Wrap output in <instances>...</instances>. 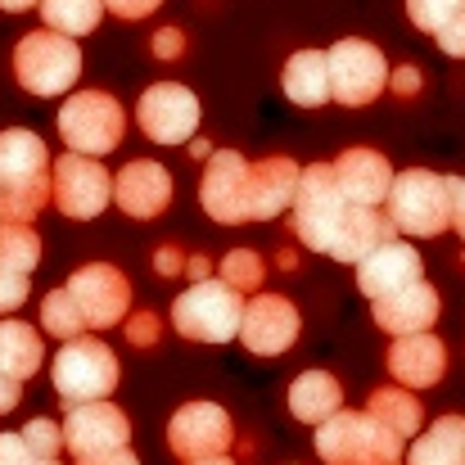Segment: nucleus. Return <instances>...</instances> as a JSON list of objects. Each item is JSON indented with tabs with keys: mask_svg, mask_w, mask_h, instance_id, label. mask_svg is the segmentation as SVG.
I'll return each instance as SVG.
<instances>
[{
	"mask_svg": "<svg viewBox=\"0 0 465 465\" xmlns=\"http://www.w3.org/2000/svg\"><path fill=\"white\" fill-rule=\"evenodd\" d=\"M50 203V154L36 132H0V222L32 226Z\"/></svg>",
	"mask_w": 465,
	"mask_h": 465,
	"instance_id": "1",
	"label": "nucleus"
},
{
	"mask_svg": "<svg viewBox=\"0 0 465 465\" xmlns=\"http://www.w3.org/2000/svg\"><path fill=\"white\" fill-rule=\"evenodd\" d=\"M452 190L457 176H439L430 167H407L389 185V226L416 240H434L452 226Z\"/></svg>",
	"mask_w": 465,
	"mask_h": 465,
	"instance_id": "2",
	"label": "nucleus"
},
{
	"mask_svg": "<svg viewBox=\"0 0 465 465\" xmlns=\"http://www.w3.org/2000/svg\"><path fill=\"white\" fill-rule=\"evenodd\" d=\"M316 457L325 465H402V439L366 411H339L316 425Z\"/></svg>",
	"mask_w": 465,
	"mask_h": 465,
	"instance_id": "3",
	"label": "nucleus"
},
{
	"mask_svg": "<svg viewBox=\"0 0 465 465\" xmlns=\"http://www.w3.org/2000/svg\"><path fill=\"white\" fill-rule=\"evenodd\" d=\"M50 380H54V393L77 407V402H104L114 389H118V357L104 339H68L59 343L54 352V366H50Z\"/></svg>",
	"mask_w": 465,
	"mask_h": 465,
	"instance_id": "4",
	"label": "nucleus"
},
{
	"mask_svg": "<svg viewBox=\"0 0 465 465\" xmlns=\"http://www.w3.org/2000/svg\"><path fill=\"white\" fill-rule=\"evenodd\" d=\"M240 316H244V299L222 285V281H199L190 285L176 303H172V325L181 339L194 343H231L240 339Z\"/></svg>",
	"mask_w": 465,
	"mask_h": 465,
	"instance_id": "5",
	"label": "nucleus"
},
{
	"mask_svg": "<svg viewBox=\"0 0 465 465\" xmlns=\"http://www.w3.org/2000/svg\"><path fill=\"white\" fill-rule=\"evenodd\" d=\"M14 77L32 95H64L82 77V50L59 32H27L14 45Z\"/></svg>",
	"mask_w": 465,
	"mask_h": 465,
	"instance_id": "6",
	"label": "nucleus"
},
{
	"mask_svg": "<svg viewBox=\"0 0 465 465\" xmlns=\"http://www.w3.org/2000/svg\"><path fill=\"white\" fill-rule=\"evenodd\" d=\"M290 208H294V235H299V244H308L312 253H330V244H334V235H339V226H343V217H348L352 203L339 194L330 163H312V167H303V176H299V194H294Z\"/></svg>",
	"mask_w": 465,
	"mask_h": 465,
	"instance_id": "7",
	"label": "nucleus"
},
{
	"mask_svg": "<svg viewBox=\"0 0 465 465\" xmlns=\"http://www.w3.org/2000/svg\"><path fill=\"white\" fill-rule=\"evenodd\" d=\"M123 132H127V114L104 91H77L59 109V136H64V145L73 154H82V158L114 154L118 141H123Z\"/></svg>",
	"mask_w": 465,
	"mask_h": 465,
	"instance_id": "8",
	"label": "nucleus"
},
{
	"mask_svg": "<svg viewBox=\"0 0 465 465\" xmlns=\"http://www.w3.org/2000/svg\"><path fill=\"white\" fill-rule=\"evenodd\" d=\"M325 68H330V100H339L343 109H361V104L380 100L389 86V64H384L380 45H371L361 36L334 41L325 50Z\"/></svg>",
	"mask_w": 465,
	"mask_h": 465,
	"instance_id": "9",
	"label": "nucleus"
},
{
	"mask_svg": "<svg viewBox=\"0 0 465 465\" xmlns=\"http://www.w3.org/2000/svg\"><path fill=\"white\" fill-rule=\"evenodd\" d=\"M50 199L59 203L64 217L95 222L114 203V176L100 158L59 154V163L50 167Z\"/></svg>",
	"mask_w": 465,
	"mask_h": 465,
	"instance_id": "10",
	"label": "nucleus"
},
{
	"mask_svg": "<svg viewBox=\"0 0 465 465\" xmlns=\"http://www.w3.org/2000/svg\"><path fill=\"white\" fill-rule=\"evenodd\" d=\"M235 443V425L217 402H185L176 407V416L167 420V448L181 461H208V457H226Z\"/></svg>",
	"mask_w": 465,
	"mask_h": 465,
	"instance_id": "11",
	"label": "nucleus"
},
{
	"mask_svg": "<svg viewBox=\"0 0 465 465\" xmlns=\"http://www.w3.org/2000/svg\"><path fill=\"white\" fill-rule=\"evenodd\" d=\"M64 290H68V299L77 303L86 330H109V325H118V321L127 316V308H132V281H127L118 267H109V262L77 267Z\"/></svg>",
	"mask_w": 465,
	"mask_h": 465,
	"instance_id": "12",
	"label": "nucleus"
},
{
	"mask_svg": "<svg viewBox=\"0 0 465 465\" xmlns=\"http://www.w3.org/2000/svg\"><path fill=\"white\" fill-rule=\"evenodd\" d=\"M136 123L154 145H190L199 132V100H194V91H185L176 82H158L141 95Z\"/></svg>",
	"mask_w": 465,
	"mask_h": 465,
	"instance_id": "13",
	"label": "nucleus"
},
{
	"mask_svg": "<svg viewBox=\"0 0 465 465\" xmlns=\"http://www.w3.org/2000/svg\"><path fill=\"white\" fill-rule=\"evenodd\" d=\"M199 203L222 226L249 222V158L235 150H213L199 181Z\"/></svg>",
	"mask_w": 465,
	"mask_h": 465,
	"instance_id": "14",
	"label": "nucleus"
},
{
	"mask_svg": "<svg viewBox=\"0 0 465 465\" xmlns=\"http://www.w3.org/2000/svg\"><path fill=\"white\" fill-rule=\"evenodd\" d=\"M64 448L73 457H100V452H118L132 443V420L123 407L109 402H77L64 411Z\"/></svg>",
	"mask_w": 465,
	"mask_h": 465,
	"instance_id": "15",
	"label": "nucleus"
},
{
	"mask_svg": "<svg viewBox=\"0 0 465 465\" xmlns=\"http://www.w3.org/2000/svg\"><path fill=\"white\" fill-rule=\"evenodd\" d=\"M303 321L299 308L285 299V294H258V299H244V316H240V343L253 352V357H281L294 348Z\"/></svg>",
	"mask_w": 465,
	"mask_h": 465,
	"instance_id": "16",
	"label": "nucleus"
},
{
	"mask_svg": "<svg viewBox=\"0 0 465 465\" xmlns=\"http://www.w3.org/2000/svg\"><path fill=\"white\" fill-rule=\"evenodd\" d=\"M425 281V262L420 253L407 244V240H389L380 249H371L361 262H357V290L375 303V299H389L407 285Z\"/></svg>",
	"mask_w": 465,
	"mask_h": 465,
	"instance_id": "17",
	"label": "nucleus"
},
{
	"mask_svg": "<svg viewBox=\"0 0 465 465\" xmlns=\"http://www.w3.org/2000/svg\"><path fill=\"white\" fill-rule=\"evenodd\" d=\"M114 203L136 217V222H150L158 217L167 203H172V176L167 167L154 158H132L118 176H114Z\"/></svg>",
	"mask_w": 465,
	"mask_h": 465,
	"instance_id": "18",
	"label": "nucleus"
},
{
	"mask_svg": "<svg viewBox=\"0 0 465 465\" xmlns=\"http://www.w3.org/2000/svg\"><path fill=\"white\" fill-rule=\"evenodd\" d=\"M334 172V185L348 203L357 208H375L389 199V185H393V167L389 158L375 154V150H343V154L330 163Z\"/></svg>",
	"mask_w": 465,
	"mask_h": 465,
	"instance_id": "19",
	"label": "nucleus"
},
{
	"mask_svg": "<svg viewBox=\"0 0 465 465\" xmlns=\"http://www.w3.org/2000/svg\"><path fill=\"white\" fill-rule=\"evenodd\" d=\"M299 176H303V167L285 154L249 163V222L281 217L294 203V194H299Z\"/></svg>",
	"mask_w": 465,
	"mask_h": 465,
	"instance_id": "20",
	"label": "nucleus"
},
{
	"mask_svg": "<svg viewBox=\"0 0 465 465\" xmlns=\"http://www.w3.org/2000/svg\"><path fill=\"white\" fill-rule=\"evenodd\" d=\"M371 316H375V325L384 334H398V339L430 334V325L439 321V290L430 281H416V285H407V290H398L389 299H375Z\"/></svg>",
	"mask_w": 465,
	"mask_h": 465,
	"instance_id": "21",
	"label": "nucleus"
},
{
	"mask_svg": "<svg viewBox=\"0 0 465 465\" xmlns=\"http://www.w3.org/2000/svg\"><path fill=\"white\" fill-rule=\"evenodd\" d=\"M448 371V348L439 334H407L389 348V375L402 389H434Z\"/></svg>",
	"mask_w": 465,
	"mask_h": 465,
	"instance_id": "22",
	"label": "nucleus"
},
{
	"mask_svg": "<svg viewBox=\"0 0 465 465\" xmlns=\"http://www.w3.org/2000/svg\"><path fill=\"white\" fill-rule=\"evenodd\" d=\"M398 231L389 226V217H380L375 208H348V217H343V226H339V235H334V244H330V258L334 262H361L371 249H380V244H389Z\"/></svg>",
	"mask_w": 465,
	"mask_h": 465,
	"instance_id": "23",
	"label": "nucleus"
},
{
	"mask_svg": "<svg viewBox=\"0 0 465 465\" xmlns=\"http://www.w3.org/2000/svg\"><path fill=\"white\" fill-rule=\"evenodd\" d=\"M290 411L303 425H325L330 416L343 411V384L330 371H303L290 384Z\"/></svg>",
	"mask_w": 465,
	"mask_h": 465,
	"instance_id": "24",
	"label": "nucleus"
},
{
	"mask_svg": "<svg viewBox=\"0 0 465 465\" xmlns=\"http://www.w3.org/2000/svg\"><path fill=\"white\" fill-rule=\"evenodd\" d=\"M41 361H45L41 334H36L27 321H9V316H5V321H0V375L27 384V380L41 371Z\"/></svg>",
	"mask_w": 465,
	"mask_h": 465,
	"instance_id": "25",
	"label": "nucleus"
},
{
	"mask_svg": "<svg viewBox=\"0 0 465 465\" xmlns=\"http://www.w3.org/2000/svg\"><path fill=\"white\" fill-rule=\"evenodd\" d=\"M285 95L299 109H321L330 100V68H325V50H299L285 64Z\"/></svg>",
	"mask_w": 465,
	"mask_h": 465,
	"instance_id": "26",
	"label": "nucleus"
},
{
	"mask_svg": "<svg viewBox=\"0 0 465 465\" xmlns=\"http://www.w3.org/2000/svg\"><path fill=\"white\" fill-rule=\"evenodd\" d=\"M407 465H465V416H443L416 434Z\"/></svg>",
	"mask_w": 465,
	"mask_h": 465,
	"instance_id": "27",
	"label": "nucleus"
},
{
	"mask_svg": "<svg viewBox=\"0 0 465 465\" xmlns=\"http://www.w3.org/2000/svg\"><path fill=\"white\" fill-rule=\"evenodd\" d=\"M366 416L380 420L393 439H416L420 434V402L407 393V389H375L371 402H366Z\"/></svg>",
	"mask_w": 465,
	"mask_h": 465,
	"instance_id": "28",
	"label": "nucleus"
},
{
	"mask_svg": "<svg viewBox=\"0 0 465 465\" xmlns=\"http://www.w3.org/2000/svg\"><path fill=\"white\" fill-rule=\"evenodd\" d=\"M41 18H45V32H59L73 41L100 27L104 0H41Z\"/></svg>",
	"mask_w": 465,
	"mask_h": 465,
	"instance_id": "29",
	"label": "nucleus"
},
{
	"mask_svg": "<svg viewBox=\"0 0 465 465\" xmlns=\"http://www.w3.org/2000/svg\"><path fill=\"white\" fill-rule=\"evenodd\" d=\"M36 262H41V235H36L32 226H9V222H0V267L32 276Z\"/></svg>",
	"mask_w": 465,
	"mask_h": 465,
	"instance_id": "30",
	"label": "nucleus"
},
{
	"mask_svg": "<svg viewBox=\"0 0 465 465\" xmlns=\"http://www.w3.org/2000/svg\"><path fill=\"white\" fill-rule=\"evenodd\" d=\"M41 325H45V334H54L59 343L86 334V321H82L77 303L68 299V290H50V294L41 299Z\"/></svg>",
	"mask_w": 465,
	"mask_h": 465,
	"instance_id": "31",
	"label": "nucleus"
},
{
	"mask_svg": "<svg viewBox=\"0 0 465 465\" xmlns=\"http://www.w3.org/2000/svg\"><path fill=\"white\" fill-rule=\"evenodd\" d=\"M262 276H267V262L253 249H231L222 258V285H231L240 299L244 294H258L262 290Z\"/></svg>",
	"mask_w": 465,
	"mask_h": 465,
	"instance_id": "32",
	"label": "nucleus"
},
{
	"mask_svg": "<svg viewBox=\"0 0 465 465\" xmlns=\"http://www.w3.org/2000/svg\"><path fill=\"white\" fill-rule=\"evenodd\" d=\"M461 9H465V0H407L411 23H416L420 32H434V36H439Z\"/></svg>",
	"mask_w": 465,
	"mask_h": 465,
	"instance_id": "33",
	"label": "nucleus"
},
{
	"mask_svg": "<svg viewBox=\"0 0 465 465\" xmlns=\"http://www.w3.org/2000/svg\"><path fill=\"white\" fill-rule=\"evenodd\" d=\"M23 443H27L32 457H41V461H59L64 430H59L54 420H27V425H23Z\"/></svg>",
	"mask_w": 465,
	"mask_h": 465,
	"instance_id": "34",
	"label": "nucleus"
},
{
	"mask_svg": "<svg viewBox=\"0 0 465 465\" xmlns=\"http://www.w3.org/2000/svg\"><path fill=\"white\" fill-rule=\"evenodd\" d=\"M27 294H32V281H27L23 272H5V267H0V316L18 312L27 303Z\"/></svg>",
	"mask_w": 465,
	"mask_h": 465,
	"instance_id": "35",
	"label": "nucleus"
},
{
	"mask_svg": "<svg viewBox=\"0 0 465 465\" xmlns=\"http://www.w3.org/2000/svg\"><path fill=\"white\" fill-rule=\"evenodd\" d=\"M127 339H132L136 348H154L158 343V316L154 312H132V316H127Z\"/></svg>",
	"mask_w": 465,
	"mask_h": 465,
	"instance_id": "36",
	"label": "nucleus"
},
{
	"mask_svg": "<svg viewBox=\"0 0 465 465\" xmlns=\"http://www.w3.org/2000/svg\"><path fill=\"white\" fill-rule=\"evenodd\" d=\"M420 68L416 64H398V68H389V86H393V95H402V100H411L416 91H420Z\"/></svg>",
	"mask_w": 465,
	"mask_h": 465,
	"instance_id": "37",
	"label": "nucleus"
},
{
	"mask_svg": "<svg viewBox=\"0 0 465 465\" xmlns=\"http://www.w3.org/2000/svg\"><path fill=\"white\" fill-rule=\"evenodd\" d=\"M41 457L27 452L23 434H0V465H36Z\"/></svg>",
	"mask_w": 465,
	"mask_h": 465,
	"instance_id": "38",
	"label": "nucleus"
},
{
	"mask_svg": "<svg viewBox=\"0 0 465 465\" xmlns=\"http://www.w3.org/2000/svg\"><path fill=\"white\" fill-rule=\"evenodd\" d=\"M439 45H443L452 59H465V9L443 27V32H439Z\"/></svg>",
	"mask_w": 465,
	"mask_h": 465,
	"instance_id": "39",
	"label": "nucleus"
},
{
	"mask_svg": "<svg viewBox=\"0 0 465 465\" xmlns=\"http://www.w3.org/2000/svg\"><path fill=\"white\" fill-rule=\"evenodd\" d=\"M158 5H163V0H104V9L118 14V18H127V23H132V18H150Z\"/></svg>",
	"mask_w": 465,
	"mask_h": 465,
	"instance_id": "40",
	"label": "nucleus"
},
{
	"mask_svg": "<svg viewBox=\"0 0 465 465\" xmlns=\"http://www.w3.org/2000/svg\"><path fill=\"white\" fill-rule=\"evenodd\" d=\"M154 54L158 59H181V54H185L181 27H163V32H154Z\"/></svg>",
	"mask_w": 465,
	"mask_h": 465,
	"instance_id": "41",
	"label": "nucleus"
},
{
	"mask_svg": "<svg viewBox=\"0 0 465 465\" xmlns=\"http://www.w3.org/2000/svg\"><path fill=\"white\" fill-rule=\"evenodd\" d=\"M154 272L158 276H181V272H185V253H181L176 244H163L154 253Z\"/></svg>",
	"mask_w": 465,
	"mask_h": 465,
	"instance_id": "42",
	"label": "nucleus"
},
{
	"mask_svg": "<svg viewBox=\"0 0 465 465\" xmlns=\"http://www.w3.org/2000/svg\"><path fill=\"white\" fill-rule=\"evenodd\" d=\"M77 465H141L132 448H118V452H100V457H77Z\"/></svg>",
	"mask_w": 465,
	"mask_h": 465,
	"instance_id": "43",
	"label": "nucleus"
},
{
	"mask_svg": "<svg viewBox=\"0 0 465 465\" xmlns=\"http://www.w3.org/2000/svg\"><path fill=\"white\" fill-rule=\"evenodd\" d=\"M452 226L465 240V176H457V190H452Z\"/></svg>",
	"mask_w": 465,
	"mask_h": 465,
	"instance_id": "44",
	"label": "nucleus"
},
{
	"mask_svg": "<svg viewBox=\"0 0 465 465\" xmlns=\"http://www.w3.org/2000/svg\"><path fill=\"white\" fill-rule=\"evenodd\" d=\"M18 393H23V384H18V380H5V375H0V416L18 407Z\"/></svg>",
	"mask_w": 465,
	"mask_h": 465,
	"instance_id": "45",
	"label": "nucleus"
},
{
	"mask_svg": "<svg viewBox=\"0 0 465 465\" xmlns=\"http://www.w3.org/2000/svg\"><path fill=\"white\" fill-rule=\"evenodd\" d=\"M185 272H190V281L199 285V281L213 276V258H203V253H199V258H185Z\"/></svg>",
	"mask_w": 465,
	"mask_h": 465,
	"instance_id": "46",
	"label": "nucleus"
},
{
	"mask_svg": "<svg viewBox=\"0 0 465 465\" xmlns=\"http://www.w3.org/2000/svg\"><path fill=\"white\" fill-rule=\"evenodd\" d=\"M190 158L208 163V158H213V145H208V141H190Z\"/></svg>",
	"mask_w": 465,
	"mask_h": 465,
	"instance_id": "47",
	"label": "nucleus"
},
{
	"mask_svg": "<svg viewBox=\"0 0 465 465\" xmlns=\"http://www.w3.org/2000/svg\"><path fill=\"white\" fill-rule=\"evenodd\" d=\"M32 5H41V0H0L5 14H23V9H32Z\"/></svg>",
	"mask_w": 465,
	"mask_h": 465,
	"instance_id": "48",
	"label": "nucleus"
},
{
	"mask_svg": "<svg viewBox=\"0 0 465 465\" xmlns=\"http://www.w3.org/2000/svg\"><path fill=\"white\" fill-rule=\"evenodd\" d=\"M190 465H235L231 457H208V461H190Z\"/></svg>",
	"mask_w": 465,
	"mask_h": 465,
	"instance_id": "49",
	"label": "nucleus"
},
{
	"mask_svg": "<svg viewBox=\"0 0 465 465\" xmlns=\"http://www.w3.org/2000/svg\"><path fill=\"white\" fill-rule=\"evenodd\" d=\"M36 465H59V461H36Z\"/></svg>",
	"mask_w": 465,
	"mask_h": 465,
	"instance_id": "50",
	"label": "nucleus"
}]
</instances>
